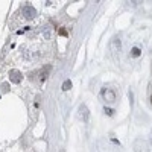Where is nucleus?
Instances as JSON below:
<instances>
[{
    "instance_id": "f257e3e1",
    "label": "nucleus",
    "mask_w": 152,
    "mask_h": 152,
    "mask_svg": "<svg viewBox=\"0 0 152 152\" xmlns=\"http://www.w3.org/2000/svg\"><path fill=\"white\" fill-rule=\"evenodd\" d=\"M102 97L107 100V102H114L116 100V91L113 90V88H104L102 90Z\"/></svg>"
},
{
    "instance_id": "f03ea898",
    "label": "nucleus",
    "mask_w": 152,
    "mask_h": 152,
    "mask_svg": "<svg viewBox=\"0 0 152 152\" xmlns=\"http://www.w3.org/2000/svg\"><path fill=\"white\" fill-rule=\"evenodd\" d=\"M21 11H23V15L26 17L28 20H32V18L37 17V11H35L32 6H24Z\"/></svg>"
},
{
    "instance_id": "7ed1b4c3",
    "label": "nucleus",
    "mask_w": 152,
    "mask_h": 152,
    "mask_svg": "<svg viewBox=\"0 0 152 152\" xmlns=\"http://www.w3.org/2000/svg\"><path fill=\"white\" fill-rule=\"evenodd\" d=\"M21 72H18V70H11L9 72V79L12 81V82H15V84H18V82H21Z\"/></svg>"
},
{
    "instance_id": "20e7f679",
    "label": "nucleus",
    "mask_w": 152,
    "mask_h": 152,
    "mask_svg": "<svg viewBox=\"0 0 152 152\" xmlns=\"http://www.w3.org/2000/svg\"><path fill=\"white\" fill-rule=\"evenodd\" d=\"M79 113H81V119L85 122V120L88 119V110H87V107H85V105H82V107L79 108Z\"/></svg>"
},
{
    "instance_id": "39448f33",
    "label": "nucleus",
    "mask_w": 152,
    "mask_h": 152,
    "mask_svg": "<svg viewBox=\"0 0 152 152\" xmlns=\"http://www.w3.org/2000/svg\"><path fill=\"white\" fill-rule=\"evenodd\" d=\"M70 88H72V82H70V81H66L64 85H62V90L67 91V90H70Z\"/></svg>"
},
{
    "instance_id": "423d86ee",
    "label": "nucleus",
    "mask_w": 152,
    "mask_h": 152,
    "mask_svg": "<svg viewBox=\"0 0 152 152\" xmlns=\"http://www.w3.org/2000/svg\"><path fill=\"white\" fill-rule=\"evenodd\" d=\"M138 55H140V49L134 47V49H132V56H138Z\"/></svg>"
},
{
    "instance_id": "0eeeda50",
    "label": "nucleus",
    "mask_w": 152,
    "mask_h": 152,
    "mask_svg": "<svg viewBox=\"0 0 152 152\" xmlns=\"http://www.w3.org/2000/svg\"><path fill=\"white\" fill-rule=\"evenodd\" d=\"M149 99H151V105H152V90H151V94H149Z\"/></svg>"
}]
</instances>
